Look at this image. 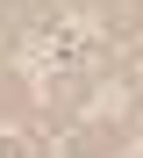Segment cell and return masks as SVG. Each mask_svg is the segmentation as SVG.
Masks as SVG:
<instances>
[{
  "label": "cell",
  "mask_w": 143,
  "mask_h": 158,
  "mask_svg": "<svg viewBox=\"0 0 143 158\" xmlns=\"http://www.w3.org/2000/svg\"><path fill=\"white\" fill-rule=\"evenodd\" d=\"M79 101H86V79L79 72H57L50 79V101H43V129H79Z\"/></svg>",
  "instance_id": "1"
},
{
  "label": "cell",
  "mask_w": 143,
  "mask_h": 158,
  "mask_svg": "<svg viewBox=\"0 0 143 158\" xmlns=\"http://www.w3.org/2000/svg\"><path fill=\"white\" fill-rule=\"evenodd\" d=\"M114 129H65V158H107Z\"/></svg>",
  "instance_id": "2"
},
{
  "label": "cell",
  "mask_w": 143,
  "mask_h": 158,
  "mask_svg": "<svg viewBox=\"0 0 143 158\" xmlns=\"http://www.w3.org/2000/svg\"><path fill=\"white\" fill-rule=\"evenodd\" d=\"M0 115H29V79L14 65H0Z\"/></svg>",
  "instance_id": "3"
},
{
  "label": "cell",
  "mask_w": 143,
  "mask_h": 158,
  "mask_svg": "<svg viewBox=\"0 0 143 158\" xmlns=\"http://www.w3.org/2000/svg\"><path fill=\"white\" fill-rule=\"evenodd\" d=\"M107 7V29H114V43H136V0H100Z\"/></svg>",
  "instance_id": "4"
},
{
  "label": "cell",
  "mask_w": 143,
  "mask_h": 158,
  "mask_svg": "<svg viewBox=\"0 0 143 158\" xmlns=\"http://www.w3.org/2000/svg\"><path fill=\"white\" fill-rule=\"evenodd\" d=\"M0 158H50V144L29 129V137H7V144H0Z\"/></svg>",
  "instance_id": "5"
},
{
  "label": "cell",
  "mask_w": 143,
  "mask_h": 158,
  "mask_svg": "<svg viewBox=\"0 0 143 158\" xmlns=\"http://www.w3.org/2000/svg\"><path fill=\"white\" fill-rule=\"evenodd\" d=\"M43 7H50V15H72V7H86V0H43Z\"/></svg>",
  "instance_id": "6"
}]
</instances>
